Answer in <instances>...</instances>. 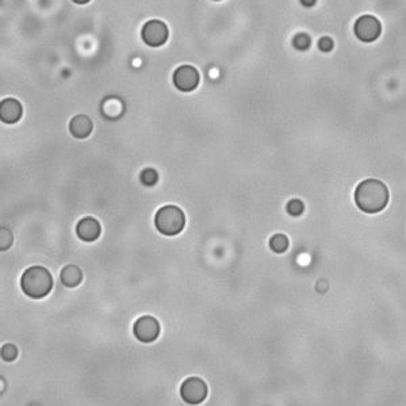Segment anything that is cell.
<instances>
[{
	"instance_id": "1",
	"label": "cell",
	"mask_w": 406,
	"mask_h": 406,
	"mask_svg": "<svg viewBox=\"0 0 406 406\" xmlns=\"http://www.w3.org/2000/svg\"><path fill=\"white\" fill-rule=\"evenodd\" d=\"M389 202V191L382 181L367 179L355 190V203L362 211L375 214L382 211Z\"/></svg>"
},
{
	"instance_id": "2",
	"label": "cell",
	"mask_w": 406,
	"mask_h": 406,
	"mask_svg": "<svg viewBox=\"0 0 406 406\" xmlns=\"http://www.w3.org/2000/svg\"><path fill=\"white\" fill-rule=\"evenodd\" d=\"M22 290L28 296L40 300L46 296L53 288L51 274L44 267H30L23 272L20 279Z\"/></svg>"
},
{
	"instance_id": "3",
	"label": "cell",
	"mask_w": 406,
	"mask_h": 406,
	"mask_svg": "<svg viewBox=\"0 0 406 406\" xmlns=\"http://www.w3.org/2000/svg\"><path fill=\"white\" fill-rule=\"evenodd\" d=\"M154 224L158 232L164 236H176L184 228L185 215L178 206H163L156 214Z\"/></svg>"
},
{
	"instance_id": "4",
	"label": "cell",
	"mask_w": 406,
	"mask_h": 406,
	"mask_svg": "<svg viewBox=\"0 0 406 406\" xmlns=\"http://www.w3.org/2000/svg\"><path fill=\"white\" fill-rule=\"evenodd\" d=\"M207 393H209L207 385L201 378L185 379L180 387L181 398L190 405H198V403L203 402L207 397Z\"/></svg>"
},
{
	"instance_id": "5",
	"label": "cell",
	"mask_w": 406,
	"mask_h": 406,
	"mask_svg": "<svg viewBox=\"0 0 406 406\" xmlns=\"http://www.w3.org/2000/svg\"><path fill=\"white\" fill-rule=\"evenodd\" d=\"M354 33L362 42H374L381 36V23L372 15H363L355 22Z\"/></svg>"
},
{
	"instance_id": "6",
	"label": "cell",
	"mask_w": 406,
	"mask_h": 406,
	"mask_svg": "<svg viewBox=\"0 0 406 406\" xmlns=\"http://www.w3.org/2000/svg\"><path fill=\"white\" fill-rule=\"evenodd\" d=\"M142 41L152 47L161 46L168 40V29L161 20H149L141 30Z\"/></svg>"
},
{
	"instance_id": "7",
	"label": "cell",
	"mask_w": 406,
	"mask_h": 406,
	"mask_svg": "<svg viewBox=\"0 0 406 406\" xmlns=\"http://www.w3.org/2000/svg\"><path fill=\"white\" fill-rule=\"evenodd\" d=\"M134 335L141 343H153L160 335V323L153 317H141L134 323Z\"/></svg>"
},
{
	"instance_id": "8",
	"label": "cell",
	"mask_w": 406,
	"mask_h": 406,
	"mask_svg": "<svg viewBox=\"0 0 406 406\" xmlns=\"http://www.w3.org/2000/svg\"><path fill=\"white\" fill-rule=\"evenodd\" d=\"M174 84L183 92L194 91L199 84V73L191 65H181L174 73Z\"/></svg>"
},
{
	"instance_id": "9",
	"label": "cell",
	"mask_w": 406,
	"mask_h": 406,
	"mask_svg": "<svg viewBox=\"0 0 406 406\" xmlns=\"http://www.w3.org/2000/svg\"><path fill=\"white\" fill-rule=\"evenodd\" d=\"M76 232H77V236L83 241L92 242V241L98 240L99 236H100L102 226H100L98 220L92 217H86L77 224Z\"/></svg>"
},
{
	"instance_id": "10",
	"label": "cell",
	"mask_w": 406,
	"mask_h": 406,
	"mask_svg": "<svg viewBox=\"0 0 406 406\" xmlns=\"http://www.w3.org/2000/svg\"><path fill=\"white\" fill-rule=\"evenodd\" d=\"M23 114V109L16 99H4L0 104V119L4 123L18 122Z\"/></svg>"
},
{
	"instance_id": "11",
	"label": "cell",
	"mask_w": 406,
	"mask_h": 406,
	"mask_svg": "<svg viewBox=\"0 0 406 406\" xmlns=\"http://www.w3.org/2000/svg\"><path fill=\"white\" fill-rule=\"evenodd\" d=\"M69 130L76 138H87L92 133V121L87 115H76L71 119Z\"/></svg>"
},
{
	"instance_id": "12",
	"label": "cell",
	"mask_w": 406,
	"mask_h": 406,
	"mask_svg": "<svg viewBox=\"0 0 406 406\" xmlns=\"http://www.w3.org/2000/svg\"><path fill=\"white\" fill-rule=\"evenodd\" d=\"M60 278H61V282H63L64 286L72 288L76 287V286H79V284L82 283L83 272H82V269H80L79 267L71 264L67 265V267H64Z\"/></svg>"
},
{
	"instance_id": "13",
	"label": "cell",
	"mask_w": 406,
	"mask_h": 406,
	"mask_svg": "<svg viewBox=\"0 0 406 406\" xmlns=\"http://www.w3.org/2000/svg\"><path fill=\"white\" fill-rule=\"evenodd\" d=\"M269 247L274 252L283 253L288 248V238L284 234H275L269 240Z\"/></svg>"
},
{
	"instance_id": "14",
	"label": "cell",
	"mask_w": 406,
	"mask_h": 406,
	"mask_svg": "<svg viewBox=\"0 0 406 406\" xmlns=\"http://www.w3.org/2000/svg\"><path fill=\"white\" fill-rule=\"evenodd\" d=\"M140 180H141L142 184L148 185V187L154 185L158 180L157 171H154L153 168H146V170L142 171L141 175H140Z\"/></svg>"
},
{
	"instance_id": "15",
	"label": "cell",
	"mask_w": 406,
	"mask_h": 406,
	"mask_svg": "<svg viewBox=\"0 0 406 406\" xmlns=\"http://www.w3.org/2000/svg\"><path fill=\"white\" fill-rule=\"evenodd\" d=\"M292 45H294V47H295L296 50L301 51L308 50L309 47H310V37H309L308 34H305V33H300V34H296V36L294 37Z\"/></svg>"
},
{
	"instance_id": "16",
	"label": "cell",
	"mask_w": 406,
	"mask_h": 406,
	"mask_svg": "<svg viewBox=\"0 0 406 406\" xmlns=\"http://www.w3.org/2000/svg\"><path fill=\"white\" fill-rule=\"evenodd\" d=\"M305 206L300 199H291L287 203V213L292 217H300L301 214L304 213Z\"/></svg>"
},
{
	"instance_id": "17",
	"label": "cell",
	"mask_w": 406,
	"mask_h": 406,
	"mask_svg": "<svg viewBox=\"0 0 406 406\" xmlns=\"http://www.w3.org/2000/svg\"><path fill=\"white\" fill-rule=\"evenodd\" d=\"M18 356V349H16L15 345L12 344H4L2 347V358L6 362H12V360L16 359Z\"/></svg>"
},
{
	"instance_id": "18",
	"label": "cell",
	"mask_w": 406,
	"mask_h": 406,
	"mask_svg": "<svg viewBox=\"0 0 406 406\" xmlns=\"http://www.w3.org/2000/svg\"><path fill=\"white\" fill-rule=\"evenodd\" d=\"M2 240H0V248L2 251H6L11 247L12 244V234L7 228H2Z\"/></svg>"
},
{
	"instance_id": "19",
	"label": "cell",
	"mask_w": 406,
	"mask_h": 406,
	"mask_svg": "<svg viewBox=\"0 0 406 406\" xmlns=\"http://www.w3.org/2000/svg\"><path fill=\"white\" fill-rule=\"evenodd\" d=\"M318 49L323 53H328L333 49V41L329 38V37H323L321 40L318 41Z\"/></svg>"
},
{
	"instance_id": "20",
	"label": "cell",
	"mask_w": 406,
	"mask_h": 406,
	"mask_svg": "<svg viewBox=\"0 0 406 406\" xmlns=\"http://www.w3.org/2000/svg\"><path fill=\"white\" fill-rule=\"evenodd\" d=\"M300 2L305 7H313L317 3V0H300Z\"/></svg>"
},
{
	"instance_id": "21",
	"label": "cell",
	"mask_w": 406,
	"mask_h": 406,
	"mask_svg": "<svg viewBox=\"0 0 406 406\" xmlns=\"http://www.w3.org/2000/svg\"><path fill=\"white\" fill-rule=\"evenodd\" d=\"M73 2H75V3H77V4H86V3H88L90 0H73Z\"/></svg>"
}]
</instances>
